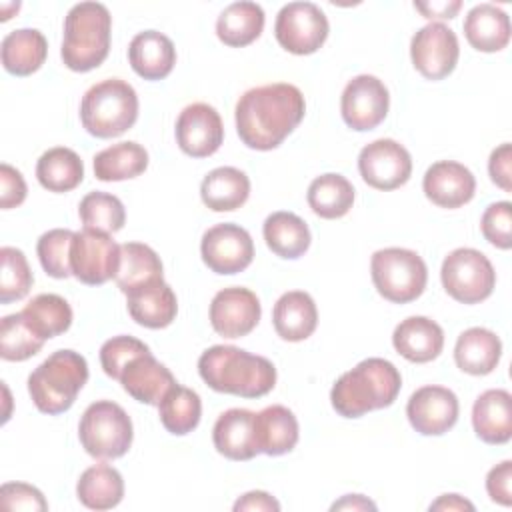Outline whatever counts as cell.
<instances>
[{
    "instance_id": "cell-1",
    "label": "cell",
    "mask_w": 512,
    "mask_h": 512,
    "mask_svg": "<svg viewBox=\"0 0 512 512\" xmlns=\"http://www.w3.org/2000/svg\"><path fill=\"white\" fill-rule=\"evenodd\" d=\"M306 102L288 82H274L246 90L236 102V132L252 150L278 148L302 122Z\"/></svg>"
},
{
    "instance_id": "cell-2",
    "label": "cell",
    "mask_w": 512,
    "mask_h": 512,
    "mask_svg": "<svg viewBox=\"0 0 512 512\" xmlns=\"http://www.w3.org/2000/svg\"><path fill=\"white\" fill-rule=\"evenodd\" d=\"M198 372L212 390L242 398L266 396L276 384V368L268 358L228 344L204 350Z\"/></svg>"
},
{
    "instance_id": "cell-3",
    "label": "cell",
    "mask_w": 512,
    "mask_h": 512,
    "mask_svg": "<svg viewBox=\"0 0 512 512\" xmlns=\"http://www.w3.org/2000/svg\"><path fill=\"white\" fill-rule=\"evenodd\" d=\"M400 386V372L390 360L366 358L334 382L330 402L340 416L360 418L394 404Z\"/></svg>"
},
{
    "instance_id": "cell-4",
    "label": "cell",
    "mask_w": 512,
    "mask_h": 512,
    "mask_svg": "<svg viewBox=\"0 0 512 512\" xmlns=\"http://www.w3.org/2000/svg\"><path fill=\"white\" fill-rule=\"evenodd\" d=\"M112 16L100 2L74 4L64 18V40L60 56L66 68L90 72L98 68L110 52Z\"/></svg>"
},
{
    "instance_id": "cell-5",
    "label": "cell",
    "mask_w": 512,
    "mask_h": 512,
    "mask_svg": "<svg viewBox=\"0 0 512 512\" xmlns=\"http://www.w3.org/2000/svg\"><path fill=\"white\" fill-rule=\"evenodd\" d=\"M86 380V358L74 350H56L28 376V392L40 412L56 416L74 404Z\"/></svg>"
},
{
    "instance_id": "cell-6",
    "label": "cell",
    "mask_w": 512,
    "mask_h": 512,
    "mask_svg": "<svg viewBox=\"0 0 512 512\" xmlns=\"http://www.w3.org/2000/svg\"><path fill=\"white\" fill-rule=\"evenodd\" d=\"M138 118L136 90L120 78H106L86 90L80 104V120L96 138H116L130 130Z\"/></svg>"
},
{
    "instance_id": "cell-7",
    "label": "cell",
    "mask_w": 512,
    "mask_h": 512,
    "mask_svg": "<svg viewBox=\"0 0 512 512\" xmlns=\"http://www.w3.org/2000/svg\"><path fill=\"white\" fill-rule=\"evenodd\" d=\"M78 438L92 458L116 460L132 446V420L120 404L112 400H96L80 418Z\"/></svg>"
},
{
    "instance_id": "cell-8",
    "label": "cell",
    "mask_w": 512,
    "mask_h": 512,
    "mask_svg": "<svg viewBox=\"0 0 512 512\" xmlns=\"http://www.w3.org/2000/svg\"><path fill=\"white\" fill-rule=\"evenodd\" d=\"M370 274L378 294L394 304L416 300L428 282L426 262L408 248L376 250L370 260Z\"/></svg>"
},
{
    "instance_id": "cell-9",
    "label": "cell",
    "mask_w": 512,
    "mask_h": 512,
    "mask_svg": "<svg viewBox=\"0 0 512 512\" xmlns=\"http://www.w3.org/2000/svg\"><path fill=\"white\" fill-rule=\"evenodd\" d=\"M442 286L456 302L478 304L486 300L496 286L492 262L474 248L452 250L440 270Z\"/></svg>"
},
{
    "instance_id": "cell-10",
    "label": "cell",
    "mask_w": 512,
    "mask_h": 512,
    "mask_svg": "<svg viewBox=\"0 0 512 512\" xmlns=\"http://www.w3.org/2000/svg\"><path fill=\"white\" fill-rule=\"evenodd\" d=\"M120 266V244L110 234L88 230L74 232L70 246L72 276L88 286H100L116 278Z\"/></svg>"
},
{
    "instance_id": "cell-11",
    "label": "cell",
    "mask_w": 512,
    "mask_h": 512,
    "mask_svg": "<svg viewBox=\"0 0 512 512\" xmlns=\"http://www.w3.org/2000/svg\"><path fill=\"white\" fill-rule=\"evenodd\" d=\"M328 18L312 2H290L280 8L274 24L278 44L296 56L314 54L328 38Z\"/></svg>"
},
{
    "instance_id": "cell-12",
    "label": "cell",
    "mask_w": 512,
    "mask_h": 512,
    "mask_svg": "<svg viewBox=\"0 0 512 512\" xmlns=\"http://www.w3.org/2000/svg\"><path fill=\"white\" fill-rule=\"evenodd\" d=\"M358 170L368 186L388 192L408 182L412 174V158L400 142L380 138L360 150Z\"/></svg>"
},
{
    "instance_id": "cell-13",
    "label": "cell",
    "mask_w": 512,
    "mask_h": 512,
    "mask_svg": "<svg viewBox=\"0 0 512 512\" xmlns=\"http://www.w3.org/2000/svg\"><path fill=\"white\" fill-rule=\"evenodd\" d=\"M460 46L456 32L442 22L422 26L410 42V58L414 68L428 80H442L458 64Z\"/></svg>"
},
{
    "instance_id": "cell-14",
    "label": "cell",
    "mask_w": 512,
    "mask_h": 512,
    "mask_svg": "<svg viewBox=\"0 0 512 512\" xmlns=\"http://www.w3.org/2000/svg\"><path fill=\"white\" fill-rule=\"evenodd\" d=\"M204 264L216 274H238L252 264L254 242L248 230L222 222L208 228L200 242Z\"/></svg>"
},
{
    "instance_id": "cell-15",
    "label": "cell",
    "mask_w": 512,
    "mask_h": 512,
    "mask_svg": "<svg viewBox=\"0 0 512 512\" xmlns=\"http://www.w3.org/2000/svg\"><path fill=\"white\" fill-rule=\"evenodd\" d=\"M390 94L384 82L372 74L354 76L340 98V112L346 126L358 132L376 128L388 114Z\"/></svg>"
},
{
    "instance_id": "cell-16",
    "label": "cell",
    "mask_w": 512,
    "mask_h": 512,
    "mask_svg": "<svg viewBox=\"0 0 512 512\" xmlns=\"http://www.w3.org/2000/svg\"><path fill=\"white\" fill-rule=\"evenodd\" d=\"M262 306L258 296L242 286H230L210 302V324L224 338H242L260 322Z\"/></svg>"
},
{
    "instance_id": "cell-17",
    "label": "cell",
    "mask_w": 512,
    "mask_h": 512,
    "mask_svg": "<svg viewBox=\"0 0 512 512\" xmlns=\"http://www.w3.org/2000/svg\"><path fill=\"white\" fill-rule=\"evenodd\" d=\"M458 398L450 388L444 386H422L418 388L408 404L406 416L410 426L422 436H440L448 432L458 420Z\"/></svg>"
},
{
    "instance_id": "cell-18",
    "label": "cell",
    "mask_w": 512,
    "mask_h": 512,
    "mask_svg": "<svg viewBox=\"0 0 512 512\" xmlns=\"http://www.w3.org/2000/svg\"><path fill=\"white\" fill-rule=\"evenodd\" d=\"M224 140L222 118L206 102L188 104L176 120V142L192 158L212 156Z\"/></svg>"
},
{
    "instance_id": "cell-19",
    "label": "cell",
    "mask_w": 512,
    "mask_h": 512,
    "mask_svg": "<svg viewBox=\"0 0 512 512\" xmlns=\"http://www.w3.org/2000/svg\"><path fill=\"white\" fill-rule=\"evenodd\" d=\"M422 188L432 204L454 210L474 198L476 178L464 164L454 160H440L426 170Z\"/></svg>"
},
{
    "instance_id": "cell-20",
    "label": "cell",
    "mask_w": 512,
    "mask_h": 512,
    "mask_svg": "<svg viewBox=\"0 0 512 512\" xmlns=\"http://www.w3.org/2000/svg\"><path fill=\"white\" fill-rule=\"evenodd\" d=\"M254 418L256 412L246 408H230L222 412L212 428V442L218 454L236 462L252 460L260 454Z\"/></svg>"
},
{
    "instance_id": "cell-21",
    "label": "cell",
    "mask_w": 512,
    "mask_h": 512,
    "mask_svg": "<svg viewBox=\"0 0 512 512\" xmlns=\"http://www.w3.org/2000/svg\"><path fill=\"white\" fill-rule=\"evenodd\" d=\"M392 344L408 362L424 364L440 356L444 348V330L432 318L410 316L394 328Z\"/></svg>"
},
{
    "instance_id": "cell-22",
    "label": "cell",
    "mask_w": 512,
    "mask_h": 512,
    "mask_svg": "<svg viewBox=\"0 0 512 512\" xmlns=\"http://www.w3.org/2000/svg\"><path fill=\"white\" fill-rule=\"evenodd\" d=\"M122 388L138 402L158 406L164 394L176 384L172 372L150 352L134 358L120 374Z\"/></svg>"
},
{
    "instance_id": "cell-23",
    "label": "cell",
    "mask_w": 512,
    "mask_h": 512,
    "mask_svg": "<svg viewBox=\"0 0 512 512\" xmlns=\"http://www.w3.org/2000/svg\"><path fill=\"white\" fill-rule=\"evenodd\" d=\"M472 426L486 444H506L512 438V396L494 388L482 392L472 406Z\"/></svg>"
},
{
    "instance_id": "cell-24",
    "label": "cell",
    "mask_w": 512,
    "mask_h": 512,
    "mask_svg": "<svg viewBox=\"0 0 512 512\" xmlns=\"http://www.w3.org/2000/svg\"><path fill=\"white\" fill-rule=\"evenodd\" d=\"M132 70L144 80L166 78L176 64V48L172 40L158 30L138 32L128 46Z\"/></svg>"
},
{
    "instance_id": "cell-25",
    "label": "cell",
    "mask_w": 512,
    "mask_h": 512,
    "mask_svg": "<svg viewBox=\"0 0 512 512\" xmlns=\"http://www.w3.org/2000/svg\"><path fill=\"white\" fill-rule=\"evenodd\" d=\"M272 324L282 340H306L318 326V310L314 298L304 290H290L282 294L274 304Z\"/></svg>"
},
{
    "instance_id": "cell-26",
    "label": "cell",
    "mask_w": 512,
    "mask_h": 512,
    "mask_svg": "<svg viewBox=\"0 0 512 512\" xmlns=\"http://www.w3.org/2000/svg\"><path fill=\"white\" fill-rule=\"evenodd\" d=\"M114 280L126 296L164 282L160 256L142 242L120 244V266Z\"/></svg>"
},
{
    "instance_id": "cell-27",
    "label": "cell",
    "mask_w": 512,
    "mask_h": 512,
    "mask_svg": "<svg viewBox=\"0 0 512 512\" xmlns=\"http://www.w3.org/2000/svg\"><path fill=\"white\" fill-rule=\"evenodd\" d=\"M464 36L480 52H500L510 42V18L496 4H476L464 18Z\"/></svg>"
},
{
    "instance_id": "cell-28",
    "label": "cell",
    "mask_w": 512,
    "mask_h": 512,
    "mask_svg": "<svg viewBox=\"0 0 512 512\" xmlns=\"http://www.w3.org/2000/svg\"><path fill=\"white\" fill-rule=\"evenodd\" d=\"M502 356V342L500 338L488 328H468L464 330L454 346V360L456 366L472 376H486L490 374Z\"/></svg>"
},
{
    "instance_id": "cell-29",
    "label": "cell",
    "mask_w": 512,
    "mask_h": 512,
    "mask_svg": "<svg viewBox=\"0 0 512 512\" xmlns=\"http://www.w3.org/2000/svg\"><path fill=\"white\" fill-rule=\"evenodd\" d=\"M254 426L258 448L268 456H282L298 444V420L292 410L282 404H272L260 410L254 418Z\"/></svg>"
},
{
    "instance_id": "cell-30",
    "label": "cell",
    "mask_w": 512,
    "mask_h": 512,
    "mask_svg": "<svg viewBox=\"0 0 512 512\" xmlns=\"http://www.w3.org/2000/svg\"><path fill=\"white\" fill-rule=\"evenodd\" d=\"M0 54L6 72L14 76H30L44 64L48 42L36 28H18L4 36Z\"/></svg>"
},
{
    "instance_id": "cell-31",
    "label": "cell",
    "mask_w": 512,
    "mask_h": 512,
    "mask_svg": "<svg viewBox=\"0 0 512 512\" xmlns=\"http://www.w3.org/2000/svg\"><path fill=\"white\" fill-rule=\"evenodd\" d=\"M250 196L248 176L234 166H220L210 170L200 184L202 202L214 212H232Z\"/></svg>"
},
{
    "instance_id": "cell-32",
    "label": "cell",
    "mask_w": 512,
    "mask_h": 512,
    "mask_svg": "<svg viewBox=\"0 0 512 512\" xmlns=\"http://www.w3.org/2000/svg\"><path fill=\"white\" fill-rule=\"evenodd\" d=\"M264 30V10L256 2L240 0L228 4L216 20V36L230 48L252 44Z\"/></svg>"
},
{
    "instance_id": "cell-33",
    "label": "cell",
    "mask_w": 512,
    "mask_h": 512,
    "mask_svg": "<svg viewBox=\"0 0 512 512\" xmlns=\"http://www.w3.org/2000/svg\"><path fill=\"white\" fill-rule=\"evenodd\" d=\"M266 246L280 258L296 260L310 248L308 224L294 212H272L262 226Z\"/></svg>"
},
{
    "instance_id": "cell-34",
    "label": "cell",
    "mask_w": 512,
    "mask_h": 512,
    "mask_svg": "<svg viewBox=\"0 0 512 512\" xmlns=\"http://www.w3.org/2000/svg\"><path fill=\"white\" fill-rule=\"evenodd\" d=\"M126 306L136 324L152 330L170 326L178 312L176 294L166 282L128 294Z\"/></svg>"
},
{
    "instance_id": "cell-35",
    "label": "cell",
    "mask_w": 512,
    "mask_h": 512,
    "mask_svg": "<svg viewBox=\"0 0 512 512\" xmlns=\"http://www.w3.org/2000/svg\"><path fill=\"white\" fill-rule=\"evenodd\" d=\"M76 494L90 510H110L118 506L124 496L122 474L108 464H94L80 474Z\"/></svg>"
},
{
    "instance_id": "cell-36",
    "label": "cell",
    "mask_w": 512,
    "mask_h": 512,
    "mask_svg": "<svg viewBox=\"0 0 512 512\" xmlns=\"http://www.w3.org/2000/svg\"><path fill=\"white\" fill-rule=\"evenodd\" d=\"M148 168V152L138 142H118L94 156V176L102 182H120L140 176Z\"/></svg>"
},
{
    "instance_id": "cell-37",
    "label": "cell",
    "mask_w": 512,
    "mask_h": 512,
    "mask_svg": "<svg viewBox=\"0 0 512 512\" xmlns=\"http://www.w3.org/2000/svg\"><path fill=\"white\" fill-rule=\"evenodd\" d=\"M36 178L48 192H70L82 182L84 164L74 150L56 146L38 158Z\"/></svg>"
},
{
    "instance_id": "cell-38",
    "label": "cell",
    "mask_w": 512,
    "mask_h": 512,
    "mask_svg": "<svg viewBox=\"0 0 512 512\" xmlns=\"http://www.w3.org/2000/svg\"><path fill=\"white\" fill-rule=\"evenodd\" d=\"M306 200L316 216L326 220L342 218L354 204V186L346 176L328 172L310 182Z\"/></svg>"
},
{
    "instance_id": "cell-39",
    "label": "cell",
    "mask_w": 512,
    "mask_h": 512,
    "mask_svg": "<svg viewBox=\"0 0 512 512\" xmlns=\"http://www.w3.org/2000/svg\"><path fill=\"white\" fill-rule=\"evenodd\" d=\"M20 312L26 324L44 342L64 334L72 324V308L58 294H38Z\"/></svg>"
},
{
    "instance_id": "cell-40",
    "label": "cell",
    "mask_w": 512,
    "mask_h": 512,
    "mask_svg": "<svg viewBox=\"0 0 512 512\" xmlns=\"http://www.w3.org/2000/svg\"><path fill=\"white\" fill-rule=\"evenodd\" d=\"M158 416L162 426L176 436H184L192 432L202 416V402L200 396L180 386L178 382L164 394V398L158 404Z\"/></svg>"
},
{
    "instance_id": "cell-41",
    "label": "cell",
    "mask_w": 512,
    "mask_h": 512,
    "mask_svg": "<svg viewBox=\"0 0 512 512\" xmlns=\"http://www.w3.org/2000/svg\"><path fill=\"white\" fill-rule=\"evenodd\" d=\"M80 220L84 228L88 230H98L106 234H114L122 230L126 222V210L124 204L120 202L118 196L108 194V192H88L78 206Z\"/></svg>"
},
{
    "instance_id": "cell-42",
    "label": "cell",
    "mask_w": 512,
    "mask_h": 512,
    "mask_svg": "<svg viewBox=\"0 0 512 512\" xmlns=\"http://www.w3.org/2000/svg\"><path fill=\"white\" fill-rule=\"evenodd\" d=\"M44 340L26 324L22 312L8 314L0 322V356L8 362H22L38 354Z\"/></svg>"
},
{
    "instance_id": "cell-43",
    "label": "cell",
    "mask_w": 512,
    "mask_h": 512,
    "mask_svg": "<svg viewBox=\"0 0 512 512\" xmlns=\"http://www.w3.org/2000/svg\"><path fill=\"white\" fill-rule=\"evenodd\" d=\"M2 272H0V302L10 304L14 300H22L34 282L32 270L22 250L14 246L0 248Z\"/></svg>"
},
{
    "instance_id": "cell-44",
    "label": "cell",
    "mask_w": 512,
    "mask_h": 512,
    "mask_svg": "<svg viewBox=\"0 0 512 512\" xmlns=\"http://www.w3.org/2000/svg\"><path fill=\"white\" fill-rule=\"evenodd\" d=\"M74 232L66 228H54L40 236L36 244L38 260L44 272L52 278H68L72 276L70 268V246Z\"/></svg>"
},
{
    "instance_id": "cell-45",
    "label": "cell",
    "mask_w": 512,
    "mask_h": 512,
    "mask_svg": "<svg viewBox=\"0 0 512 512\" xmlns=\"http://www.w3.org/2000/svg\"><path fill=\"white\" fill-rule=\"evenodd\" d=\"M150 348L134 336H114L100 348V364L106 376L120 380L124 368L138 356L148 354Z\"/></svg>"
},
{
    "instance_id": "cell-46",
    "label": "cell",
    "mask_w": 512,
    "mask_h": 512,
    "mask_svg": "<svg viewBox=\"0 0 512 512\" xmlns=\"http://www.w3.org/2000/svg\"><path fill=\"white\" fill-rule=\"evenodd\" d=\"M480 230L492 246L508 250L512 246V204L508 200L490 204L482 214Z\"/></svg>"
},
{
    "instance_id": "cell-47",
    "label": "cell",
    "mask_w": 512,
    "mask_h": 512,
    "mask_svg": "<svg viewBox=\"0 0 512 512\" xmlns=\"http://www.w3.org/2000/svg\"><path fill=\"white\" fill-rule=\"evenodd\" d=\"M0 506L4 510H48V502L44 500L42 492L26 482H6L0 488Z\"/></svg>"
},
{
    "instance_id": "cell-48",
    "label": "cell",
    "mask_w": 512,
    "mask_h": 512,
    "mask_svg": "<svg viewBox=\"0 0 512 512\" xmlns=\"http://www.w3.org/2000/svg\"><path fill=\"white\" fill-rule=\"evenodd\" d=\"M26 182L22 174L10 166V164H0V208L10 210L20 206L26 200Z\"/></svg>"
},
{
    "instance_id": "cell-49",
    "label": "cell",
    "mask_w": 512,
    "mask_h": 512,
    "mask_svg": "<svg viewBox=\"0 0 512 512\" xmlns=\"http://www.w3.org/2000/svg\"><path fill=\"white\" fill-rule=\"evenodd\" d=\"M512 462L504 460L496 464L488 476H486V490L492 502H498L502 506L512 504Z\"/></svg>"
},
{
    "instance_id": "cell-50",
    "label": "cell",
    "mask_w": 512,
    "mask_h": 512,
    "mask_svg": "<svg viewBox=\"0 0 512 512\" xmlns=\"http://www.w3.org/2000/svg\"><path fill=\"white\" fill-rule=\"evenodd\" d=\"M490 180L504 192H512V146L508 142L492 150L488 160Z\"/></svg>"
},
{
    "instance_id": "cell-51",
    "label": "cell",
    "mask_w": 512,
    "mask_h": 512,
    "mask_svg": "<svg viewBox=\"0 0 512 512\" xmlns=\"http://www.w3.org/2000/svg\"><path fill=\"white\" fill-rule=\"evenodd\" d=\"M234 510L236 512H242V510H250V512H278L280 510V502L270 496L268 492L264 490H252V492H246L244 496H240L236 502H234Z\"/></svg>"
},
{
    "instance_id": "cell-52",
    "label": "cell",
    "mask_w": 512,
    "mask_h": 512,
    "mask_svg": "<svg viewBox=\"0 0 512 512\" xmlns=\"http://www.w3.org/2000/svg\"><path fill=\"white\" fill-rule=\"evenodd\" d=\"M414 8L418 12H422L424 18H454L456 12L462 8L460 0L454 2H430V4H422V2H414Z\"/></svg>"
},
{
    "instance_id": "cell-53",
    "label": "cell",
    "mask_w": 512,
    "mask_h": 512,
    "mask_svg": "<svg viewBox=\"0 0 512 512\" xmlns=\"http://www.w3.org/2000/svg\"><path fill=\"white\" fill-rule=\"evenodd\" d=\"M430 510H474V504L464 500L460 494H442L430 504Z\"/></svg>"
},
{
    "instance_id": "cell-54",
    "label": "cell",
    "mask_w": 512,
    "mask_h": 512,
    "mask_svg": "<svg viewBox=\"0 0 512 512\" xmlns=\"http://www.w3.org/2000/svg\"><path fill=\"white\" fill-rule=\"evenodd\" d=\"M332 510H376V504L362 494H346L342 500L332 504Z\"/></svg>"
}]
</instances>
